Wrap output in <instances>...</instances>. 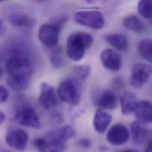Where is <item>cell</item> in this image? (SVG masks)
<instances>
[{"mask_svg": "<svg viewBox=\"0 0 152 152\" xmlns=\"http://www.w3.org/2000/svg\"><path fill=\"white\" fill-rule=\"evenodd\" d=\"M8 76V86L16 91H22L29 86L33 74V66L30 58L20 51H15L6 65Z\"/></svg>", "mask_w": 152, "mask_h": 152, "instance_id": "1", "label": "cell"}, {"mask_svg": "<svg viewBox=\"0 0 152 152\" xmlns=\"http://www.w3.org/2000/svg\"><path fill=\"white\" fill-rule=\"evenodd\" d=\"M94 40L92 36L85 32H76L71 34L66 43V53L68 58L74 61H80L86 50L89 49Z\"/></svg>", "mask_w": 152, "mask_h": 152, "instance_id": "2", "label": "cell"}, {"mask_svg": "<svg viewBox=\"0 0 152 152\" xmlns=\"http://www.w3.org/2000/svg\"><path fill=\"white\" fill-rule=\"evenodd\" d=\"M81 93L80 83L74 77L62 80L58 88V95L59 98L72 106H76L79 104Z\"/></svg>", "mask_w": 152, "mask_h": 152, "instance_id": "3", "label": "cell"}, {"mask_svg": "<svg viewBox=\"0 0 152 152\" xmlns=\"http://www.w3.org/2000/svg\"><path fill=\"white\" fill-rule=\"evenodd\" d=\"M65 21L66 18H62L53 23L41 26L39 30L38 37L45 46L53 48L56 46L59 41L62 26Z\"/></svg>", "mask_w": 152, "mask_h": 152, "instance_id": "4", "label": "cell"}, {"mask_svg": "<svg viewBox=\"0 0 152 152\" xmlns=\"http://www.w3.org/2000/svg\"><path fill=\"white\" fill-rule=\"evenodd\" d=\"M14 119L18 123L26 127L35 129L41 127L38 113L31 105L27 104L22 105L17 110Z\"/></svg>", "mask_w": 152, "mask_h": 152, "instance_id": "5", "label": "cell"}, {"mask_svg": "<svg viewBox=\"0 0 152 152\" xmlns=\"http://www.w3.org/2000/svg\"><path fill=\"white\" fill-rule=\"evenodd\" d=\"M76 23L93 29L99 30L105 25V20L102 14L96 10L81 11L76 12L74 15Z\"/></svg>", "mask_w": 152, "mask_h": 152, "instance_id": "6", "label": "cell"}, {"mask_svg": "<svg viewBox=\"0 0 152 152\" xmlns=\"http://www.w3.org/2000/svg\"><path fill=\"white\" fill-rule=\"evenodd\" d=\"M152 75V67L146 64H136L132 68L130 83L135 88H142Z\"/></svg>", "mask_w": 152, "mask_h": 152, "instance_id": "7", "label": "cell"}, {"mask_svg": "<svg viewBox=\"0 0 152 152\" xmlns=\"http://www.w3.org/2000/svg\"><path fill=\"white\" fill-rule=\"evenodd\" d=\"M94 104L101 110H113L118 106V98L114 92L109 89L96 91L93 95Z\"/></svg>", "mask_w": 152, "mask_h": 152, "instance_id": "8", "label": "cell"}, {"mask_svg": "<svg viewBox=\"0 0 152 152\" xmlns=\"http://www.w3.org/2000/svg\"><path fill=\"white\" fill-rule=\"evenodd\" d=\"M39 104L42 108L46 110L54 108L58 104V99L54 88L47 82H43L40 85Z\"/></svg>", "mask_w": 152, "mask_h": 152, "instance_id": "9", "label": "cell"}, {"mask_svg": "<svg viewBox=\"0 0 152 152\" xmlns=\"http://www.w3.org/2000/svg\"><path fill=\"white\" fill-rule=\"evenodd\" d=\"M28 136L27 133L22 129H17L11 130L5 137L7 145L20 152L24 151L27 146Z\"/></svg>", "mask_w": 152, "mask_h": 152, "instance_id": "10", "label": "cell"}, {"mask_svg": "<svg viewBox=\"0 0 152 152\" xmlns=\"http://www.w3.org/2000/svg\"><path fill=\"white\" fill-rule=\"evenodd\" d=\"M100 59L104 67L111 71H118L122 66V57L117 51L114 49H108L102 51Z\"/></svg>", "mask_w": 152, "mask_h": 152, "instance_id": "11", "label": "cell"}, {"mask_svg": "<svg viewBox=\"0 0 152 152\" xmlns=\"http://www.w3.org/2000/svg\"><path fill=\"white\" fill-rule=\"evenodd\" d=\"M130 136L128 129L123 124H117L112 126L107 134V141L111 145L119 146L126 143Z\"/></svg>", "mask_w": 152, "mask_h": 152, "instance_id": "12", "label": "cell"}, {"mask_svg": "<svg viewBox=\"0 0 152 152\" xmlns=\"http://www.w3.org/2000/svg\"><path fill=\"white\" fill-rule=\"evenodd\" d=\"M34 144L39 152H64L66 148V143L56 142L45 136L36 139Z\"/></svg>", "mask_w": 152, "mask_h": 152, "instance_id": "13", "label": "cell"}, {"mask_svg": "<svg viewBox=\"0 0 152 152\" xmlns=\"http://www.w3.org/2000/svg\"><path fill=\"white\" fill-rule=\"evenodd\" d=\"M130 132L132 139L137 145L146 142L151 137V132L145 124L138 121H134L130 126Z\"/></svg>", "mask_w": 152, "mask_h": 152, "instance_id": "14", "label": "cell"}, {"mask_svg": "<svg viewBox=\"0 0 152 152\" xmlns=\"http://www.w3.org/2000/svg\"><path fill=\"white\" fill-rule=\"evenodd\" d=\"M152 104L148 101H138L134 110V115L137 121L148 124L152 122Z\"/></svg>", "mask_w": 152, "mask_h": 152, "instance_id": "15", "label": "cell"}, {"mask_svg": "<svg viewBox=\"0 0 152 152\" xmlns=\"http://www.w3.org/2000/svg\"><path fill=\"white\" fill-rule=\"evenodd\" d=\"M75 134L74 129L70 126L65 125L48 133L45 137L60 143H65Z\"/></svg>", "mask_w": 152, "mask_h": 152, "instance_id": "16", "label": "cell"}, {"mask_svg": "<svg viewBox=\"0 0 152 152\" xmlns=\"http://www.w3.org/2000/svg\"><path fill=\"white\" fill-rule=\"evenodd\" d=\"M112 121V116L101 109H98L94 117L93 125L95 130L99 134L105 132Z\"/></svg>", "mask_w": 152, "mask_h": 152, "instance_id": "17", "label": "cell"}, {"mask_svg": "<svg viewBox=\"0 0 152 152\" xmlns=\"http://www.w3.org/2000/svg\"><path fill=\"white\" fill-rule=\"evenodd\" d=\"M120 101L121 113L124 115H129L132 113L138 102L135 94L130 92H123L120 97Z\"/></svg>", "mask_w": 152, "mask_h": 152, "instance_id": "18", "label": "cell"}, {"mask_svg": "<svg viewBox=\"0 0 152 152\" xmlns=\"http://www.w3.org/2000/svg\"><path fill=\"white\" fill-rule=\"evenodd\" d=\"M10 23L18 28H29L33 24V19L24 12L15 11L8 16Z\"/></svg>", "mask_w": 152, "mask_h": 152, "instance_id": "19", "label": "cell"}, {"mask_svg": "<svg viewBox=\"0 0 152 152\" xmlns=\"http://www.w3.org/2000/svg\"><path fill=\"white\" fill-rule=\"evenodd\" d=\"M123 24L127 29L136 33H143L146 30L145 23L136 15H131L123 20Z\"/></svg>", "mask_w": 152, "mask_h": 152, "instance_id": "20", "label": "cell"}, {"mask_svg": "<svg viewBox=\"0 0 152 152\" xmlns=\"http://www.w3.org/2000/svg\"><path fill=\"white\" fill-rule=\"evenodd\" d=\"M105 41L115 49L124 52L128 47V40L126 36L121 33H116L108 35L105 37Z\"/></svg>", "mask_w": 152, "mask_h": 152, "instance_id": "21", "label": "cell"}, {"mask_svg": "<svg viewBox=\"0 0 152 152\" xmlns=\"http://www.w3.org/2000/svg\"><path fill=\"white\" fill-rule=\"evenodd\" d=\"M137 50L139 54L149 62H152V42L149 39H142L137 43Z\"/></svg>", "mask_w": 152, "mask_h": 152, "instance_id": "22", "label": "cell"}, {"mask_svg": "<svg viewBox=\"0 0 152 152\" xmlns=\"http://www.w3.org/2000/svg\"><path fill=\"white\" fill-rule=\"evenodd\" d=\"M50 61L53 66L56 68H60L64 65L65 59L62 49L61 48H56L51 52Z\"/></svg>", "mask_w": 152, "mask_h": 152, "instance_id": "23", "label": "cell"}, {"mask_svg": "<svg viewBox=\"0 0 152 152\" xmlns=\"http://www.w3.org/2000/svg\"><path fill=\"white\" fill-rule=\"evenodd\" d=\"M75 79L82 82L85 80L90 75L91 66L88 65H82L76 66L72 70Z\"/></svg>", "mask_w": 152, "mask_h": 152, "instance_id": "24", "label": "cell"}, {"mask_svg": "<svg viewBox=\"0 0 152 152\" xmlns=\"http://www.w3.org/2000/svg\"><path fill=\"white\" fill-rule=\"evenodd\" d=\"M139 14L146 19L152 18V1L151 0L140 1L138 4Z\"/></svg>", "mask_w": 152, "mask_h": 152, "instance_id": "25", "label": "cell"}, {"mask_svg": "<svg viewBox=\"0 0 152 152\" xmlns=\"http://www.w3.org/2000/svg\"><path fill=\"white\" fill-rule=\"evenodd\" d=\"M9 96L8 89L4 86L0 85V103L5 102Z\"/></svg>", "mask_w": 152, "mask_h": 152, "instance_id": "26", "label": "cell"}, {"mask_svg": "<svg viewBox=\"0 0 152 152\" xmlns=\"http://www.w3.org/2000/svg\"><path fill=\"white\" fill-rule=\"evenodd\" d=\"M52 121L55 124H60L63 122V117L59 113H55L52 115Z\"/></svg>", "mask_w": 152, "mask_h": 152, "instance_id": "27", "label": "cell"}, {"mask_svg": "<svg viewBox=\"0 0 152 152\" xmlns=\"http://www.w3.org/2000/svg\"><path fill=\"white\" fill-rule=\"evenodd\" d=\"M79 145L80 146L82 147L83 148L88 149L91 147V141L89 139L85 138V139H82L79 140Z\"/></svg>", "mask_w": 152, "mask_h": 152, "instance_id": "28", "label": "cell"}, {"mask_svg": "<svg viewBox=\"0 0 152 152\" xmlns=\"http://www.w3.org/2000/svg\"><path fill=\"white\" fill-rule=\"evenodd\" d=\"M121 81L122 80H120L119 79H117L116 80L114 81V86H115L118 89L122 88L123 87V83Z\"/></svg>", "mask_w": 152, "mask_h": 152, "instance_id": "29", "label": "cell"}, {"mask_svg": "<svg viewBox=\"0 0 152 152\" xmlns=\"http://www.w3.org/2000/svg\"><path fill=\"white\" fill-rule=\"evenodd\" d=\"M5 30V27L4 22L1 19H0V36L4 33Z\"/></svg>", "mask_w": 152, "mask_h": 152, "instance_id": "30", "label": "cell"}, {"mask_svg": "<svg viewBox=\"0 0 152 152\" xmlns=\"http://www.w3.org/2000/svg\"><path fill=\"white\" fill-rule=\"evenodd\" d=\"M152 140H150L149 142H148V143L146 146V148L145 149V152H152Z\"/></svg>", "mask_w": 152, "mask_h": 152, "instance_id": "31", "label": "cell"}, {"mask_svg": "<svg viewBox=\"0 0 152 152\" xmlns=\"http://www.w3.org/2000/svg\"><path fill=\"white\" fill-rule=\"evenodd\" d=\"M99 150L101 152H108L110 150V149L108 146H107L105 145H101L99 146Z\"/></svg>", "mask_w": 152, "mask_h": 152, "instance_id": "32", "label": "cell"}, {"mask_svg": "<svg viewBox=\"0 0 152 152\" xmlns=\"http://www.w3.org/2000/svg\"><path fill=\"white\" fill-rule=\"evenodd\" d=\"M5 115L4 113H2L0 110V125L5 121Z\"/></svg>", "mask_w": 152, "mask_h": 152, "instance_id": "33", "label": "cell"}, {"mask_svg": "<svg viewBox=\"0 0 152 152\" xmlns=\"http://www.w3.org/2000/svg\"><path fill=\"white\" fill-rule=\"evenodd\" d=\"M118 152H138L134 150H131V149H129V150H124V151H120Z\"/></svg>", "mask_w": 152, "mask_h": 152, "instance_id": "34", "label": "cell"}, {"mask_svg": "<svg viewBox=\"0 0 152 152\" xmlns=\"http://www.w3.org/2000/svg\"><path fill=\"white\" fill-rule=\"evenodd\" d=\"M2 55H1V54L0 53V64H1V63L2 62Z\"/></svg>", "mask_w": 152, "mask_h": 152, "instance_id": "35", "label": "cell"}, {"mask_svg": "<svg viewBox=\"0 0 152 152\" xmlns=\"http://www.w3.org/2000/svg\"><path fill=\"white\" fill-rule=\"evenodd\" d=\"M0 152H10L9 151H1Z\"/></svg>", "mask_w": 152, "mask_h": 152, "instance_id": "36", "label": "cell"}, {"mask_svg": "<svg viewBox=\"0 0 152 152\" xmlns=\"http://www.w3.org/2000/svg\"><path fill=\"white\" fill-rule=\"evenodd\" d=\"M1 74H2V71H1V69H0V76L1 75Z\"/></svg>", "mask_w": 152, "mask_h": 152, "instance_id": "37", "label": "cell"}, {"mask_svg": "<svg viewBox=\"0 0 152 152\" xmlns=\"http://www.w3.org/2000/svg\"><path fill=\"white\" fill-rule=\"evenodd\" d=\"M1 1H1V0H0V2H1Z\"/></svg>", "mask_w": 152, "mask_h": 152, "instance_id": "38", "label": "cell"}]
</instances>
